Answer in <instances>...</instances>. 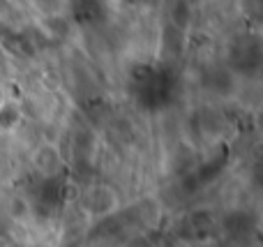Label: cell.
<instances>
[{
	"label": "cell",
	"instance_id": "obj_1",
	"mask_svg": "<svg viewBox=\"0 0 263 247\" xmlns=\"http://www.w3.org/2000/svg\"><path fill=\"white\" fill-rule=\"evenodd\" d=\"M32 164L44 180H55L60 174V166H63V160H60V153L55 150V146L42 143L32 155Z\"/></svg>",
	"mask_w": 263,
	"mask_h": 247
},
{
	"label": "cell",
	"instance_id": "obj_2",
	"mask_svg": "<svg viewBox=\"0 0 263 247\" xmlns=\"http://www.w3.org/2000/svg\"><path fill=\"white\" fill-rule=\"evenodd\" d=\"M114 203H116L114 192H109V189H104V187H97L95 192L88 197V208H90V213H95V215H109Z\"/></svg>",
	"mask_w": 263,
	"mask_h": 247
},
{
	"label": "cell",
	"instance_id": "obj_3",
	"mask_svg": "<svg viewBox=\"0 0 263 247\" xmlns=\"http://www.w3.org/2000/svg\"><path fill=\"white\" fill-rule=\"evenodd\" d=\"M5 104V97H3V90H0V106Z\"/></svg>",
	"mask_w": 263,
	"mask_h": 247
}]
</instances>
